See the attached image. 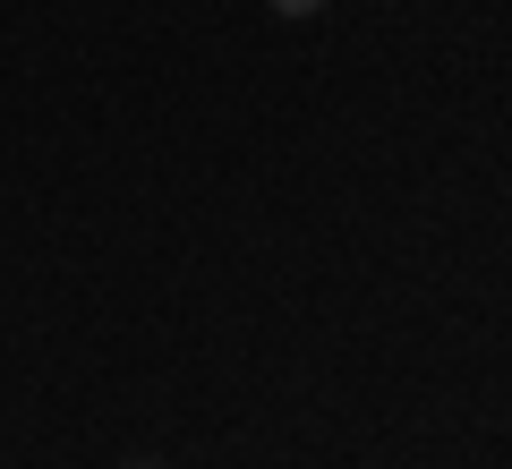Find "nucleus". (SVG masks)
I'll return each mask as SVG.
<instances>
[{
  "instance_id": "obj_1",
  "label": "nucleus",
  "mask_w": 512,
  "mask_h": 469,
  "mask_svg": "<svg viewBox=\"0 0 512 469\" xmlns=\"http://www.w3.org/2000/svg\"><path fill=\"white\" fill-rule=\"evenodd\" d=\"M274 9L282 18H308V9H325V0H274Z\"/></svg>"
}]
</instances>
